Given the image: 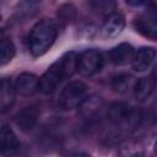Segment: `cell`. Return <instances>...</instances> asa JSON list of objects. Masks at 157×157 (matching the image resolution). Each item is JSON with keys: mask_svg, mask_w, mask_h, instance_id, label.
I'll return each instance as SVG.
<instances>
[{"mask_svg": "<svg viewBox=\"0 0 157 157\" xmlns=\"http://www.w3.org/2000/svg\"><path fill=\"white\" fill-rule=\"evenodd\" d=\"M58 36L56 25L48 18L38 21L28 34V49L33 56H40L54 44Z\"/></svg>", "mask_w": 157, "mask_h": 157, "instance_id": "1", "label": "cell"}, {"mask_svg": "<svg viewBox=\"0 0 157 157\" xmlns=\"http://www.w3.org/2000/svg\"><path fill=\"white\" fill-rule=\"evenodd\" d=\"M108 120L118 129L131 131L136 129L142 119L141 110L137 107L130 105L125 102H114L107 110Z\"/></svg>", "mask_w": 157, "mask_h": 157, "instance_id": "2", "label": "cell"}, {"mask_svg": "<svg viewBox=\"0 0 157 157\" xmlns=\"http://www.w3.org/2000/svg\"><path fill=\"white\" fill-rule=\"evenodd\" d=\"M87 86L82 81H72L67 83L59 97V104L63 109L70 110L77 108L86 98Z\"/></svg>", "mask_w": 157, "mask_h": 157, "instance_id": "3", "label": "cell"}, {"mask_svg": "<svg viewBox=\"0 0 157 157\" xmlns=\"http://www.w3.org/2000/svg\"><path fill=\"white\" fill-rule=\"evenodd\" d=\"M66 77L67 76H66V72L64 70L63 63L59 59L55 63H53L47 69V71L39 77V91L42 93L50 94L59 87V85Z\"/></svg>", "mask_w": 157, "mask_h": 157, "instance_id": "4", "label": "cell"}, {"mask_svg": "<svg viewBox=\"0 0 157 157\" xmlns=\"http://www.w3.org/2000/svg\"><path fill=\"white\" fill-rule=\"evenodd\" d=\"M103 55L96 49H87L78 55L77 71L86 77L93 76L103 67Z\"/></svg>", "mask_w": 157, "mask_h": 157, "instance_id": "5", "label": "cell"}, {"mask_svg": "<svg viewBox=\"0 0 157 157\" xmlns=\"http://www.w3.org/2000/svg\"><path fill=\"white\" fill-rule=\"evenodd\" d=\"M135 29L144 37L150 39H157V10H148L134 21Z\"/></svg>", "mask_w": 157, "mask_h": 157, "instance_id": "6", "label": "cell"}, {"mask_svg": "<svg viewBox=\"0 0 157 157\" xmlns=\"http://www.w3.org/2000/svg\"><path fill=\"white\" fill-rule=\"evenodd\" d=\"M38 118H39L38 107L34 104H31V105H26L21 110H18L16 113L13 120L21 130L28 131V130H32L34 128V125L38 121Z\"/></svg>", "mask_w": 157, "mask_h": 157, "instance_id": "7", "label": "cell"}, {"mask_svg": "<svg viewBox=\"0 0 157 157\" xmlns=\"http://www.w3.org/2000/svg\"><path fill=\"white\" fill-rule=\"evenodd\" d=\"M13 85L20 96L28 97L39 90V78L32 72H22L16 77Z\"/></svg>", "mask_w": 157, "mask_h": 157, "instance_id": "8", "label": "cell"}, {"mask_svg": "<svg viewBox=\"0 0 157 157\" xmlns=\"http://www.w3.org/2000/svg\"><path fill=\"white\" fill-rule=\"evenodd\" d=\"M156 58V50L152 47H141L137 52L134 53L131 65L132 69L137 72L146 71L153 63Z\"/></svg>", "mask_w": 157, "mask_h": 157, "instance_id": "9", "label": "cell"}, {"mask_svg": "<svg viewBox=\"0 0 157 157\" xmlns=\"http://www.w3.org/2000/svg\"><path fill=\"white\" fill-rule=\"evenodd\" d=\"M134 56V48L129 43H120L108 52V59L114 65H125L131 63Z\"/></svg>", "mask_w": 157, "mask_h": 157, "instance_id": "10", "label": "cell"}, {"mask_svg": "<svg viewBox=\"0 0 157 157\" xmlns=\"http://www.w3.org/2000/svg\"><path fill=\"white\" fill-rule=\"evenodd\" d=\"M125 27V18L119 12L110 13L103 22L102 32L105 37H117L119 36Z\"/></svg>", "mask_w": 157, "mask_h": 157, "instance_id": "11", "label": "cell"}, {"mask_svg": "<svg viewBox=\"0 0 157 157\" xmlns=\"http://www.w3.org/2000/svg\"><path fill=\"white\" fill-rule=\"evenodd\" d=\"M16 88L15 85L11 83L10 80L2 78L1 80V88H0V109L1 113H6L7 110L11 109L13 102H15V96H16Z\"/></svg>", "mask_w": 157, "mask_h": 157, "instance_id": "12", "label": "cell"}, {"mask_svg": "<svg viewBox=\"0 0 157 157\" xmlns=\"http://www.w3.org/2000/svg\"><path fill=\"white\" fill-rule=\"evenodd\" d=\"M102 107H103L102 98L101 97H97V96H91L88 98H85V101L78 105V108H80V115L83 119L94 118L97 114H99Z\"/></svg>", "mask_w": 157, "mask_h": 157, "instance_id": "13", "label": "cell"}, {"mask_svg": "<svg viewBox=\"0 0 157 157\" xmlns=\"http://www.w3.org/2000/svg\"><path fill=\"white\" fill-rule=\"evenodd\" d=\"M153 88H155L153 78L151 76H145V77H141L140 80H137L135 82L132 94H134L136 101L145 102L151 96V93L153 92Z\"/></svg>", "mask_w": 157, "mask_h": 157, "instance_id": "14", "label": "cell"}, {"mask_svg": "<svg viewBox=\"0 0 157 157\" xmlns=\"http://www.w3.org/2000/svg\"><path fill=\"white\" fill-rule=\"evenodd\" d=\"M0 142H1V151L4 153H11L20 148V141L16 134L6 125L1 126L0 131Z\"/></svg>", "mask_w": 157, "mask_h": 157, "instance_id": "15", "label": "cell"}, {"mask_svg": "<svg viewBox=\"0 0 157 157\" xmlns=\"http://www.w3.org/2000/svg\"><path fill=\"white\" fill-rule=\"evenodd\" d=\"M135 78L129 74H119L112 78V87L118 93H128L134 90Z\"/></svg>", "mask_w": 157, "mask_h": 157, "instance_id": "16", "label": "cell"}, {"mask_svg": "<svg viewBox=\"0 0 157 157\" xmlns=\"http://www.w3.org/2000/svg\"><path fill=\"white\" fill-rule=\"evenodd\" d=\"M15 53H16V49H15L12 40L10 38H6L5 36H2V39L0 43V64L2 66L9 64L12 60V58L15 56Z\"/></svg>", "mask_w": 157, "mask_h": 157, "instance_id": "17", "label": "cell"}, {"mask_svg": "<svg viewBox=\"0 0 157 157\" xmlns=\"http://www.w3.org/2000/svg\"><path fill=\"white\" fill-rule=\"evenodd\" d=\"M58 18L63 23H71L76 18V9L71 4H65L58 9Z\"/></svg>", "mask_w": 157, "mask_h": 157, "instance_id": "18", "label": "cell"}, {"mask_svg": "<svg viewBox=\"0 0 157 157\" xmlns=\"http://www.w3.org/2000/svg\"><path fill=\"white\" fill-rule=\"evenodd\" d=\"M128 5L130 6H134V7H137V6H141L144 5L145 2H147V0H125Z\"/></svg>", "mask_w": 157, "mask_h": 157, "instance_id": "19", "label": "cell"}, {"mask_svg": "<svg viewBox=\"0 0 157 157\" xmlns=\"http://www.w3.org/2000/svg\"><path fill=\"white\" fill-rule=\"evenodd\" d=\"M112 1H113V0H96L97 5H99V6H107V5H109Z\"/></svg>", "mask_w": 157, "mask_h": 157, "instance_id": "20", "label": "cell"}, {"mask_svg": "<svg viewBox=\"0 0 157 157\" xmlns=\"http://www.w3.org/2000/svg\"><path fill=\"white\" fill-rule=\"evenodd\" d=\"M147 2L150 4V6L155 10H157V0H147Z\"/></svg>", "mask_w": 157, "mask_h": 157, "instance_id": "21", "label": "cell"}, {"mask_svg": "<svg viewBox=\"0 0 157 157\" xmlns=\"http://www.w3.org/2000/svg\"><path fill=\"white\" fill-rule=\"evenodd\" d=\"M155 152L157 153V141H156V144H155Z\"/></svg>", "mask_w": 157, "mask_h": 157, "instance_id": "22", "label": "cell"}]
</instances>
